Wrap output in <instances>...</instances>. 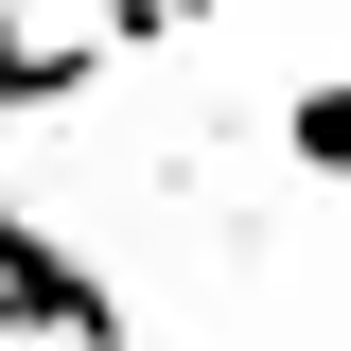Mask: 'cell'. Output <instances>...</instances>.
<instances>
[{"label": "cell", "instance_id": "cell-1", "mask_svg": "<svg viewBox=\"0 0 351 351\" xmlns=\"http://www.w3.org/2000/svg\"><path fill=\"white\" fill-rule=\"evenodd\" d=\"M0 334H123V281H88L71 246H36L18 193H0Z\"/></svg>", "mask_w": 351, "mask_h": 351}, {"label": "cell", "instance_id": "cell-2", "mask_svg": "<svg viewBox=\"0 0 351 351\" xmlns=\"http://www.w3.org/2000/svg\"><path fill=\"white\" fill-rule=\"evenodd\" d=\"M281 158H299V176H334V193H351V71H316L299 106H281Z\"/></svg>", "mask_w": 351, "mask_h": 351}]
</instances>
